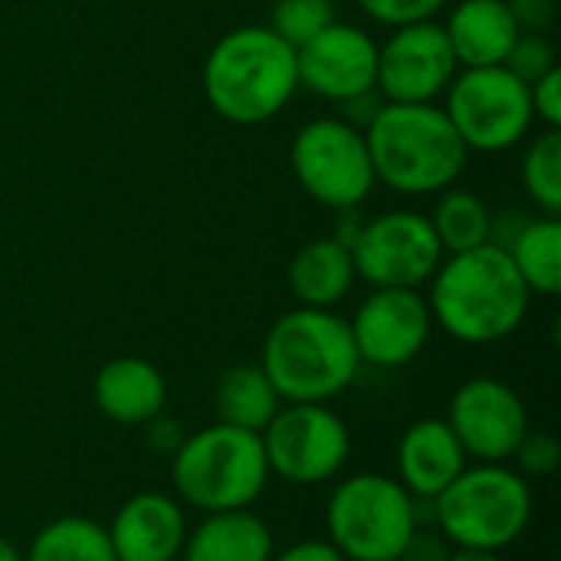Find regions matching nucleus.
Masks as SVG:
<instances>
[{
    "label": "nucleus",
    "mask_w": 561,
    "mask_h": 561,
    "mask_svg": "<svg viewBox=\"0 0 561 561\" xmlns=\"http://www.w3.org/2000/svg\"><path fill=\"white\" fill-rule=\"evenodd\" d=\"M145 427H148V444H151L158 454H174V450L181 447V440L187 437V434L181 431V424L171 421V417H164V414H158V417L148 421Z\"/></svg>",
    "instance_id": "obj_35"
},
{
    "label": "nucleus",
    "mask_w": 561,
    "mask_h": 561,
    "mask_svg": "<svg viewBox=\"0 0 561 561\" xmlns=\"http://www.w3.org/2000/svg\"><path fill=\"white\" fill-rule=\"evenodd\" d=\"M523 283L533 296H559L561 293V224L559 217H542L523 224L510 243H500Z\"/></svg>",
    "instance_id": "obj_23"
},
{
    "label": "nucleus",
    "mask_w": 561,
    "mask_h": 561,
    "mask_svg": "<svg viewBox=\"0 0 561 561\" xmlns=\"http://www.w3.org/2000/svg\"><path fill=\"white\" fill-rule=\"evenodd\" d=\"M444 253H463L483 243H493V214L486 201L467 187H447L440 191V201L434 214L427 217Z\"/></svg>",
    "instance_id": "obj_25"
},
{
    "label": "nucleus",
    "mask_w": 561,
    "mask_h": 561,
    "mask_svg": "<svg viewBox=\"0 0 561 561\" xmlns=\"http://www.w3.org/2000/svg\"><path fill=\"white\" fill-rule=\"evenodd\" d=\"M118 561H178L187 539L184 506L168 493L128 496L105 526Z\"/></svg>",
    "instance_id": "obj_16"
},
{
    "label": "nucleus",
    "mask_w": 561,
    "mask_h": 561,
    "mask_svg": "<svg viewBox=\"0 0 561 561\" xmlns=\"http://www.w3.org/2000/svg\"><path fill=\"white\" fill-rule=\"evenodd\" d=\"M260 368L283 404H329L358 378L362 358L348 319L332 309L299 306L283 312L260 352Z\"/></svg>",
    "instance_id": "obj_3"
},
{
    "label": "nucleus",
    "mask_w": 561,
    "mask_h": 561,
    "mask_svg": "<svg viewBox=\"0 0 561 561\" xmlns=\"http://www.w3.org/2000/svg\"><path fill=\"white\" fill-rule=\"evenodd\" d=\"M276 552L273 529L250 510L207 513L187 529L181 561H270Z\"/></svg>",
    "instance_id": "obj_20"
},
{
    "label": "nucleus",
    "mask_w": 561,
    "mask_h": 561,
    "mask_svg": "<svg viewBox=\"0 0 561 561\" xmlns=\"http://www.w3.org/2000/svg\"><path fill=\"white\" fill-rule=\"evenodd\" d=\"M171 483L178 496L204 516L250 510L270 486L260 434L217 421L187 434L171 454Z\"/></svg>",
    "instance_id": "obj_6"
},
{
    "label": "nucleus",
    "mask_w": 561,
    "mask_h": 561,
    "mask_svg": "<svg viewBox=\"0 0 561 561\" xmlns=\"http://www.w3.org/2000/svg\"><path fill=\"white\" fill-rule=\"evenodd\" d=\"M519 33H546L556 23V0H506Z\"/></svg>",
    "instance_id": "obj_32"
},
{
    "label": "nucleus",
    "mask_w": 561,
    "mask_h": 561,
    "mask_svg": "<svg viewBox=\"0 0 561 561\" xmlns=\"http://www.w3.org/2000/svg\"><path fill=\"white\" fill-rule=\"evenodd\" d=\"M444 33L463 69L503 66L519 39V26L506 0H460L444 23Z\"/></svg>",
    "instance_id": "obj_19"
},
{
    "label": "nucleus",
    "mask_w": 561,
    "mask_h": 561,
    "mask_svg": "<svg viewBox=\"0 0 561 561\" xmlns=\"http://www.w3.org/2000/svg\"><path fill=\"white\" fill-rule=\"evenodd\" d=\"M394 463V480L414 500H437L470 467V457L444 417H424L401 434Z\"/></svg>",
    "instance_id": "obj_17"
},
{
    "label": "nucleus",
    "mask_w": 561,
    "mask_h": 561,
    "mask_svg": "<svg viewBox=\"0 0 561 561\" xmlns=\"http://www.w3.org/2000/svg\"><path fill=\"white\" fill-rule=\"evenodd\" d=\"M270 561H345V556L329 539H302L283 552H273Z\"/></svg>",
    "instance_id": "obj_34"
},
{
    "label": "nucleus",
    "mask_w": 561,
    "mask_h": 561,
    "mask_svg": "<svg viewBox=\"0 0 561 561\" xmlns=\"http://www.w3.org/2000/svg\"><path fill=\"white\" fill-rule=\"evenodd\" d=\"M513 460L519 463V473L523 477H549L556 473L561 463V444L556 434L549 431H526V437L519 440Z\"/></svg>",
    "instance_id": "obj_29"
},
{
    "label": "nucleus",
    "mask_w": 561,
    "mask_h": 561,
    "mask_svg": "<svg viewBox=\"0 0 561 561\" xmlns=\"http://www.w3.org/2000/svg\"><path fill=\"white\" fill-rule=\"evenodd\" d=\"M0 561H23V552L10 539H3V536H0Z\"/></svg>",
    "instance_id": "obj_37"
},
{
    "label": "nucleus",
    "mask_w": 561,
    "mask_h": 561,
    "mask_svg": "<svg viewBox=\"0 0 561 561\" xmlns=\"http://www.w3.org/2000/svg\"><path fill=\"white\" fill-rule=\"evenodd\" d=\"M289 164L299 187L316 204L342 214L362 207L378 184L365 131L339 115L306 122L293 138Z\"/></svg>",
    "instance_id": "obj_8"
},
{
    "label": "nucleus",
    "mask_w": 561,
    "mask_h": 561,
    "mask_svg": "<svg viewBox=\"0 0 561 561\" xmlns=\"http://www.w3.org/2000/svg\"><path fill=\"white\" fill-rule=\"evenodd\" d=\"M447 561H503L500 552H477V549H454Z\"/></svg>",
    "instance_id": "obj_36"
},
{
    "label": "nucleus",
    "mask_w": 561,
    "mask_h": 561,
    "mask_svg": "<svg viewBox=\"0 0 561 561\" xmlns=\"http://www.w3.org/2000/svg\"><path fill=\"white\" fill-rule=\"evenodd\" d=\"M23 561H118L105 526L85 516H59L46 523L23 552Z\"/></svg>",
    "instance_id": "obj_24"
},
{
    "label": "nucleus",
    "mask_w": 561,
    "mask_h": 561,
    "mask_svg": "<svg viewBox=\"0 0 561 561\" xmlns=\"http://www.w3.org/2000/svg\"><path fill=\"white\" fill-rule=\"evenodd\" d=\"M329 23H335V0H276L270 30L283 36L293 49H299Z\"/></svg>",
    "instance_id": "obj_27"
},
{
    "label": "nucleus",
    "mask_w": 561,
    "mask_h": 561,
    "mask_svg": "<svg viewBox=\"0 0 561 561\" xmlns=\"http://www.w3.org/2000/svg\"><path fill=\"white\" fill-rule=\"evenodd\" d=\"M523 187L546 210V217L561 214V131L546 128L533 138L523 158Z\"/></svg>",
    "instance_id": "obj_26"
},
{
    "label": "nucleus",
    "mask_w": 561,
    "mask_h": 561,
    "mask_svg": "<svg viewBox=\"0 0 561 561\" xmlns=\"http://www.w3.org/2000/svg\"><path fill=\"white\" fill-rule=\"evenodd\" d=\"M460 62L444 33V23L417 20L394 26L378 46L375 89L385 102H434L447 92Z\"/></svg>",
    "instance_id": "obj_12"
},
{
    "label": "nucleus",
    "mask_w": 561,
    "mask_h": 561,
    "mask_svg": "<svg viewBox=\"0 0 561 561\" xmlns=\"http://www.w3.org/2000/svg\"><path fill=\"white\" fill-rule=\"evenodd\" d=\"M286 279L299 306L335 309L352 293L358 273L348 243H342L339 237H319L299 247V253L289 260Z\"/></svg>",
    "instance_id": "obj_21"
},
{
    "label": "nucleus",
    "mask_w": 561,
    "mask_h": 561,
    "mask_svg": "<svg viewBox=\"0 0 561 561\" xmlns=\"http://www.w3.org/2000/svg\"><path fill=\"white\" fill-rule=\"evenodd\" d=\"M417 526V500L385 473L345 477L325 506L329 542L345 561H398Z\"/></svg>",
    "instance_id": "obj_7"
},
{
    "label": "nucleus",
    "mask_w": 561,
    "mask_h": 561,
    "mask_svg": "<svg viewBox=\"0 0 561 561\" xmlns=\"http://www.w3.org/2000/svg\"><path fill=\"white\" fill-rule=\"evenodd\" d=\"M450 0H358V7L385 23V26H404V23H417V20H434V13H440Z\"/></svg>",
    "instance_id": "obj_30"
},
{
    "label": "nucleus",
    "mask_w": 561,
    "mask_h": 561,
    "mask_svg": "<svg viewBox=\"0 0 561 561\" xmlns=\"http://www.w3.org/2000/svg\"><path fill=\"white\" fill-rule=\"evenodd\" d=\"M431 510L454 549L503 552L526 536L536 500L529 480L510 463H473L431 500Z\"/></svg>",
    "instance_id": "obj_5"
},
{
    "label": "nucleus",
    "mask_w": 561,
    "mask_h": 561,
    "mask_svg": "<svg viewBox=\"0 0 561 561\" xmlns=\"http://www.w3.org/2000/svg\"><path fill=\"white\" fill-rule=\"evenodd\" d=\"M358 279L375 289H421L447 256L431 220L417 210H388L348 237Z\"/></svg>",
    "instance_id": "obj_11"
},
{
    "label": "nucleus",
    "mask_w": 561,
    "mask_h": 561,
    "mask_svg": "<svg viewBox=\"0 0 561 561\" xmlns=\"http://www.w3.org/2000/svg\"><path fill=\"white\" fill-rule=\"evenodd\" d=\"M513 76H519L526 85H533L536 79H542L546 72H552L556 62V46L549 43L546 33H519V39L513 43L506 62H503Z\"/></svg>",
    "instance_id": "obj_28"
},
{
    "label": "nucleus",
    "mask_w": 561,
    "mask_h": 561,
    "mask_svg": "<svg viewBox=\"0 0 561 561\" xmlns=\"http://www.w3.org/2000/svg\"><path fill=\"white\" fill-rule=\"evenodd\" d=\"M299 89L296 49L270 26L224 33L204 62V95L233 125H260L279 115Z\"/></svg>",
    "instance_id": "obj_4"
},
{
    "label": "nucleus",
    "mask_w": 561,
    "mask_h": 561,
    "mask_svg": "<svg viewBox=\"0 0 561 561\" xmlns=\"http://www.w3.org/2000/svg\"><path fill=\"white\" fill-rule=\"evenodd\" d=\"M444 112L470 151H506L536 122L529 85L506 66L460 69L447 85Z\"/></svg>",
    "instance_id": "obj_9"
},
{
    "label": "nucleus",
    "mask_w": 561,
    "mask_h": 561,
    "mask_svg": "<svg viewBox=\"0 0 561 561\" xmlns=\"http://www.w3.org/2000/svg\"><path fill=\"white\" fill-rule=\"evenodd\" d=\"M375 181L398 194H440L467 168L470 148L434 102H381L365 125Z\"/></svg>",
    "instance_id": "obj_2"
},
{
    "label": "nucleus",
    "mask_w": 561,
    "mask_h": 561,
    "mask_svg": "<svg viewBox=\"0 0 561 561\" xmlns=\"http://www.w3.org/2000/svg\"><path fill=\"white\" fill-rule=\"evenodd\" d=\"M296 66L299 85L342 105L348 99L375 92L378 43L362 26L335 20L296 49Z\"/></svg>",
    "instance_id": "obj_15"
},
{
    "label": "nucleus",
    "mask_w": 561,
    "mask_h": 561,
    "mask_svg": "<svg viewBox=\"0 0 561 561\" xmlns=\"http://www.w3.org/2000/svg\"><path fill=\"white\" fill-rule=\"evenodd\" d=\"M529 99H533V115H536L546 128H561V69L559 66L529 85Z\"/></svg>",
    "instance_id": "obj_31"
},
{
    "label": "nucleus",
    "mask_w": 561,
    "mask_h": 561,
    "mask_svg": "<svg viewBox=\"0 0 561 561\" xmlns=\"http://www.w3.org/2000/svg\"><path fill=\"white\" fill-rule=\"evenodd\" d=\"M450 431L460 447L477 463H506L513 460L519 440L529 431V414L523 398L500 378L480 375L463 381L447 408Z\"/></svg>",
    "instance_id": "obj_13"
},
{
    "label": "nucleus",
    "mask_w": 561,
    "mask_h": 561,
    "mask_svg": "<svg viewBox=\"0 0 561 561\" xmlns=\"http://www.w3.org/2000/svg\"><path fill=\"white\" fill-rule=\"evenodd\" d=\"M92 398L102 417L122 427H145L168 404V381L161 368L141 355H118L105 362L92 381Z\"/></svg>",
    "instance_id": "obj_18"
},
{
    "label": "nucleus",
    "mask_w": 561,
    "mask_h": 561,
    "mask_svg": "<svg viewBox=\"0 0 561 561\" xmlns=\"http://www.w3.org/2000/svg\"><path fill=\"white\" fill-rule=\"evenodd\" d=\"M450 552H454V546L437 533V526H434V529L417 526L398 561H447L450 559Z\"/></svg>",
    "instance_id": "obj_33"
},
{
    "label": "nucleus",
    "mask_w": 561,
    "mask_h": 561,
    "mask_svg": "<svg viewBox=\"0 0 561 561\" xmlns=\"http://www.w3.org/2000/svg\"><path fill=\"white\" fill-rule=\"evenodd\" d=\"M529 286L500 243H483L440 260L431 276V316L463 345L510 339L529 312Z\"/></svg>",
    "instance_id": "obj_1"
},
{
    "label": "nucleus",
    "mask_w": 561,
    "mask_h": 561,
    "mask_svg": "<svg viewBox=\"0 0 561 561\" xmlns=\"http://www.w3.org/2000/svg\"><path fill=\"white\" fill-rule=\"evenodd\" d=\"M279 408H283V398L276 394V388L266 378V371L260 368V362L256 365H233L214 385L217 424L260 434Z\"/></svg>",
    "instance_id": "obj_22"
},
{
    "label": "nucleus",
    "mask_w": 561,
    "mask_h": 561,
    "mask_svg": "<svg viewBox=\"0 0 561 561\" xmlns=\"http://www.w3.org/2000/svg\"><path fill=\"white\" fill-rule=\"evenodd\" d=\"M260 440L270 477L293 486H322L352 457V431L325 404H283L260 431Z\"/></svg>",
    "instance_id": "obj_10"
},
{
    "label": "nucleus",
    "mask_w": 561,
    "mask_h": 561,
    "mask_svg": "<svg viewBox=\"0 0 561 561\" xmlns=\"http://www.w3.org/2000/svg\"><path fill=\"white\" fill-rule=\"evenodd\" d=\"M362 365L404 368L431 342L434 316L417 289H375L348 322Z\"/></svg>",
    "instance_id": "obj_14"
}]
</instances>
